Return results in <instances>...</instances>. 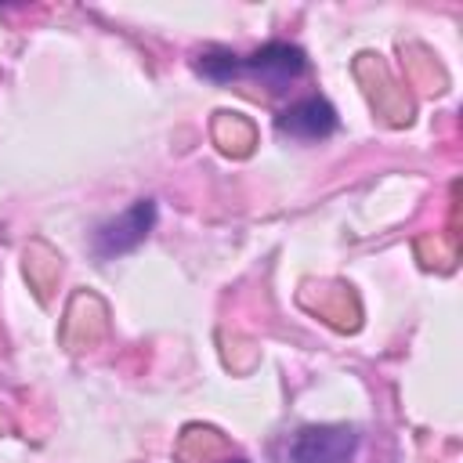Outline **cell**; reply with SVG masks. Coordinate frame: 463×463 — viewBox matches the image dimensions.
I'll list each match as a JSON object with an SVG mask.
<instances>
[{"label": "cell", "mask_w": 463, "mask_h": 463, "mask_svg": "<svg viewBox=\"0 0 463 463\" xmlns=\"http://www.w3.org/2000/svg\"><path fill=\"white\" fill-rule=\"evenodd\" d=\"M358 452V427L347 423H315L300 427L286 449L289 463H351Z\"/></svg>", "instance_id": "6da1fadb"}, {"label": "cell", "mask_w": 463, "mask_h": 463, "mask_svg": "<svg viewBox=\"0 0 463 463\" xmlns=\"http://www.w3.org/2000/svg\"><path fill=\"white\" fill-rule=\"evenodd\" d=\"M199 72L213 83H232L239 76V58L228 54V51H210V54L199 58Z\"/></svg>", "instance_id": "5b68a950"}, {"label": "cell", "mask_w": 463, "mask_h": 463, "mask_svg": "<svg viewBox=\"0 0 463 463\" xmlns=\"http://www.w3.org/2000/svg\"><path fill=\"white\" fill-rule=\"evenodd\" d=\"M304 65L307 61H304L300 47L271 40L260 51H253L250 58H239V76H257V80H264L271 87H286V83H293L304 72Z\"/></svg>", "instance_id": "3957f363"}, {"label": "cell", "mask_w": 463, "mask_h": 463, "mask_svg": "<svg viewBox=\"0 0 463 463\" xmlns=\"http://www.w3.org/2000/svg\"><path fill=\"white\" fill-rule=\"evenodd\" d=\"M275 127L293 141H322L336 130V109L326 98H300L279 112Z\"/></svg>", "instance_id": "277c9868"}, {"label": "cell", "mask_w": 463, "mask_h": 463, "mask_svg": "<svg viewBox=\"0 0 463 463\" xmlns=\"http://www.w3.org/2000/svg\"><path fill=\"white\" fill-rule=\"evenodd\" d=\"M152 228H156V203H152V199H137V203H130L119 217L105 221V224L94 232L90 250H94L98 260H116V257H123V253H134V250L148 239Z\"/></svg>", "instance_id": "7a4b0ae2"}, {"label": "cell", "mask_w": 463, "mask_h": 463, "mask_svg": "<svg viewBox=\"0 0 463 463\" xmlns=\"http://www.w3.org/2000/svg\"><path fill=\"white\" fill-rule=\"evenodd\" d=\"M232 463H246V459H232Z\"/></svg>", "instance_id": "8992f818"}]
</instances>
